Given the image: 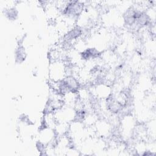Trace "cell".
<instances>
[{
	"instance_id": "obj_1",
	"label": "cell",
	"mask_w": 156,
	"mask_h": 156,
	"mask_svg": "<svg viewBox=\"0 0 156 156\" xmlns=\"http://www.w3.org/2000/svg\"><path fill=\"white\" fill-rule=\"evenodd\" d=\"M66 66L65 61L57 60L51 62L49 66V76L51 80L59 82L66 76Z\"/></svg>"
},
{
	"instance_id": "obj_2",
	"label": "cell",
	"mask_w": 156,
	"mask_h": 156,
	"mask_svg": "<svg viewBox=\"0 0 156 156\" xmlns=\"http://www.w3.org/2000/svg\"><path fill=\"white\" fill-rule=\"evenodd\" d=\"M26 56V51L23 46L20 45L15 52V60L18 63H21L25 60Z\"/></svg>"
},
{
	"instance_id": "obj_3",
	"label": "cell",
	"mask_w": 156,
	"mask_h": 156,
	"mask_svg": "<svg viewBox=\"0 0 156 156\" xmlns=\"http://www.w3.org/2000/svg\"><path fill=\"white\" fill-rule=\"evenodd\" d=\"M5 15L9 20H15L18 15V11L15 7H10L5 9Z\"/></svg>"
}]
</instances>
